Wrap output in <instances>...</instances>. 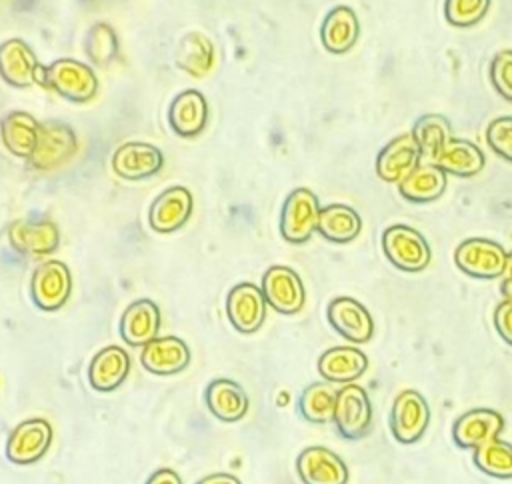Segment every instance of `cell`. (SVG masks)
I'll list each match as a JSON object with an SVG mask.
<instances>
[{
	"mask_svg": "<svg viewBox=\"0 0 512 484\" xmlns=\"http://www.w3.org/2000/svg\"><path fill=\"white\" fill-rule=\"evenodd\" d=\"M34 82L76 104L88 102L98 90L94 70L88 64L72 58H58L48 66L40 64L36 68Z\"/></svg>",
	"mask_w": 512,
	"mask_h": 484,
	"instance_id": "1",
	"label": "cell"
},
{
	"mask_svg": "<svg viewBox=\"0 0 512 484\" xmlns=\"http://www.w3.org/2000/svg\"><path fill=\"white\" fill-rule=\"evenodd\" d=\"M382 250L388 262L404 272H420L432 260L428 240L408 224H394L382 234Z\"/></svg>",
	"mask_w": 512,
	"mask_h": 484,
	"instance_id": "2",
	"label": "cell"
},
{
	"mask_svg": "<svg viewBox=\"0 0 512 484\" xmlns=\"http://www.w3.org/2000/svg\"><path fill=\"white\" fill-rule=\"evenodd\" d=\"M78 148L74 128L64 120H44L38 128V140L28 164L36 170H54L68 162Z\"/></svg>",
	"mask_w": 512,
	"mask_h": 484,
	"instance_id": "3",
	"label": "cell"
},
{
	"mask_svg": "<svg viewBox=\"0 0 512 484\" xmlns=\"http://www.w3.org/2000/svg\"><path fill=\"white\" fill-rule=\"evenodd\" d=\"M454 262L472 278L492 280L506 274L508 252L490 238H468L456 246Z\"/></svg>",
	"mask_w": 512,
	"mask_h": 484,
	"instance_id": "4",
	"label": "cell"
},
{
	"mask_svg": "<svg viewBox=\"0 0 512 484\" xmlns=\"http://www.w3.org/2000/svg\"><path fill=\"white\" fill-rule=\"evenodd\" d=\"M320 216L318 196L308 188L292 190L280 212V234L292 244H304L316 232Z\"/></svg>",
	"mask_w": 512,
	"mask_h": 484,
	"instance_id": "5",
	"label": "cell"
},
{
	"mask_svg": "<svg viewBox=\"0 0 512 484\" xmlns=\"http://www.w3.org/2000/svg\"><path fill=\"white\" fill-rule=\"evenodd\" d=\"M72 292V274L70 268L60 260L40 262L30 278V296L32 302L44 310L54 312L62 308Z\"/></svg>",
	"mask_w": 512,
	"mask_h": 484,
	"instance_id": "6",
	"label": "cell"
},
{
	"mask_svg": "<svg viewBox=\"0 0 512 484\" xmlns=\"http://www.w3.org/2000/svg\"><path fill=\"white\" fill-rule=\"evenodd\" d=\"M332 422L346 440H358L370 430L372 404L362 386L350 382L338 390Z\"/></svg>",
	"mask_w": 512,
	"mask_h": 484,
	"instance_id": "7",
	"label": "cell"
},
{
	"mask_svg": "<svg viewBox=\"0 0 512 484\" xmlns=\"http://www.w3.org/2000/svg\"><path fill=\"white\" fill-rule=\"evenodd\" d=\"M430 406L418 390H402L390 410V430L400 444H412L422 438L430 424Z\"/></svg>",
	"mask_w": 512,
	"mask_h": 484,
	"instance_id": "8",
	"label": "cell"
},
{
	"mask_svg": "<svg viewBox=\"0 0 512 484\" xmlns=\"http://www.w3.org/2000/svg\"><path fill=\"white\" fill-rule=\"evenodd\" d=\"M266 304L280 314H296L306 302L302 278L288 266H270L262 276Z\"/></svg>",
	"mask_w": 512,
	"mask_h": 484,
	"instance_id": "9",
	"label": "cell"
},
{
	"mask_svg": "<svg viewBox=\"0 0 512 484\" xmlns=\"http://www.w3.org/2000/svg\"><path fill=\"white\" fill-rule=\"evenodd\" d=\"M10 246L26 256H44L58 248L60 232L50 218L28 216L14 220L8 228Z\"/></svg>",
	"mask_w": 512,
	"mask_h": 484,
	"instance_id": "10",
	"label": "cell"
},
{
	"mask_svg": "<svg viewBox=\"0 0 512 484\" xmlns=\"http://www.w3.org/2000/svg\"><path fill=\"white\" fill-rule=\"evenodd\" d=\"M52 442V426L42 418L20 422L8 436L6 456L14 464L38 462Z\"/></svg>",
	"mask_w": 512,
	"mask_h": 484,
	"instance_id": "11",
	"label": "cell"
},
{
	"mask_svg": "<svg viewBox=\"0 0 512 484\" xmlns=\"http://www.w3.org/2000/svg\"><path fill=\"white\" fill-rule=\"evenodd\" d=\"M266 298L262 288L242 282L236 284L226 296V314L232 326L242 334L256 332L266 320Z\"/></svg>",
	"mask_w": 512,
	"mask_h": 484,
	"instance_id": "12",
	"label": "cell"
},
{
	"mask_svg": "<svg viewBox=\"0 0 512 484\" xmlns=\"http://www.w3.org/2000/svg\"><path fill=\"white\" fill-rule=\"evenodd\" d=\"M296 472L304 484H346V462L324 446H308L296 458Z\"/></svg>",
	"mask_w": 512,
	"mask_h": 484,
	"instance_id": "13",
	"label": "cell"
},
{
	"mask_svg": "<svg viewBox=\"0 0 512 484\" xmlns=\"http://www.w3.org/2000/svg\"><path fill=\"white\" fill-rule=\"evenodd\" d=\"M328 322L348 342L364 344L374 334V320L364 304L350 296H338L328 304Z\"/></svg>",
	"mask_w": 512,
	"mask_h": 484,
	"instance_id": "14",
	"label": "cell"
},
{
	"mask_svg": "<svg viewBox=\"0 0 512 484\" xmlns=\"http://www.w3.org/2000/svg\"><path fill=\"white\" fill-rule=\"evenodd\" d=\"M504 428V418L490 408H472L456 418L452 426L454 442L464 450H476L498 438Z\"/></svg>",
	"mask_w": 512,
	"mask_h": 484,
	"instance_id": "15",
	"label": "cell"
},
{
	"mask_svg": "<svg viewBox=\"0 0 512 484\" xmlns=\"http://www.w3.org/2000/svg\"><path fill=\"white\" fill-rule=\"evenodd\" d=\"M164 154L148 142H124L112 154V170L124 180H144L160 172Z\"/></svg>",
	"mask_w": 512,
	"mask_h": 484,
	"instance_id": "16",
	"label": "cell"
},
{
	"mask_svg": "<svg viewBox=\"0 0 512 484\" xmlns=\"http://www.w3.org/2000/svg\"><path fill=\"white\" fill-rule=\"evenodd\" d=\"M190 214H192L190 190L184 186H170L152 200L148 222L152 230L160 234H168V232L180 230L190 218Z\"/></svg>",
	"mask_w": 512,
	"mask_h": 484,
	"instance_id": "17",
	"label": "cell"
},
{
	"mask_svg": "<svg viewBox=\"0 0 512 484\" xmlns=\"http://www.w3.org/2000/svg\"><path fill=\"white\" fill-rule=\"evenodd\" d=\"M422 160V152L412 134L392 138L376 156V174L384 182L404 180Z\"/></svg>",
	"mask_w": 512,
	"mask_h": 484,
	"instance_id": "18",
	"label": "cell"
},
{
	"mask_svg": "<svg viewBox=\"0 0 512 484\" xmlns=\"http://www.w3.org/2000/svg\"><path fill=\"white\" fill-rule=\"evenodd\" d=\"M142 366L158 376H170L182 372L190 362V348L178 336L154 338L142 348Z\"/></svg>",
	"mask_w": 512,
	"mask_h": 484,
	"instance_id": "19",
	"label": "cell"
},
{
	"mask_svg": "<svg viewBox=\"0 0 512 484\" xmlns=\"http://www.w3.org/2000/svg\"><path fill=\"white\" fill-rule=\"evenodd\" d=\"M40 66L34 50L20 38H8L0 44V78L14 88L34 84L36 68Z\"/></svg>",
	"mask_w": 512,
	"mask_h": 484,
	"instance_id": "20",
	"label": "cell"
},
{
	"mask_svg": "<svg viewBox=\"0 0 512 484\" xmlns=\"http://www.w3.org/2000/svg\"><path fill=\"white\" fill-rule=\"evenodd\" d=\"M208 120V104L202 92L190 88L174 96L168 108V124L182 138L198 136Z\"/></svg>",
	"mask_w": 512,
	"mask_h": 484,
	"instance_id": "21",
	"label": "cell"
},
{
	"mask_svg": "<svg viewBox=\"0 0 512 484\" xmlns=\"http://www.w3.org/2000/svg\"><path fill=\"white\" fill-rule=\"evenodd\" d=\"M158 330H160V310L148 298H140L132 302L120 318V336L130 346L144 348L148 342L158 338Z\"/></svg>",
	"mask_w": 512,
	"mask_h": 484,
	"instance_id": "22",
	"label": "cell"
},
{
	"mask_svg": "<svg viewBox=\"0 0 512 484\" xmlns=\"http://www.w3.org/2000/svg\"><path fill=\"white\" fill-rule=\"evenodd\" d=\"M368 368V356L354 346H334L318 358V372L326 382L350 384Z\"/></svg>",
	"mask_w": 512,
	"mask_h": 484,
	"instance_id": "23",
	"label": "cell"
},
{
	"mask_svg": "<svg viewBox=\"0 0 512 484\" xmlns=\"http://www.w3.org/2000/svg\"><path fill=\"white\" fill-rule=\"evenodd\" d=\"M130 370V356L120 346H106L88 366V382L98 392L116 390Z\"/></svg>",
	"mask_w": 512,
	"mask_h": 484,
	"instance_id": "24",
	"label": "cell"
},
{
	"mask_svg": "<svg viewBox=\"0 0 512 484\" xmlns=\"http://www.w3.org/2000/svg\"><path fill=\"white\" fill-rule=\"evenodd\" d=\"M206 406L220 422H238L248 412V394L228 378H216L206 388Z\"/></svg>",
	"mask_w": 512,
	"mask_h": 484,
	"instance_id": "25",
	"label": "cell"
},
{
	"mask_svg": "<svg viewBox=\"0 0 512 484\" xmlns=\"http://www.w3.org/2000/svg\"><path fill=\"white\" fill-rule=\"evenodd\" d=\"M358 34H360L358 16L350 6L332 8L320 26L322 46L332 54L348 52L356 44Z\"/></svg>",
	"mask_w": 512,
	"mask_h": 484,
	"instance_id": "26",
	"label": "cell"
},
{
	"mask_svg": "<svg viewBox=\"0 0 512 484\" xmlns=\"http://www.w3.org/2000/svg\"><path fill=\"white\" fill-rule=\"evenodd\" d=\"M38 128L40 122L32 114L24 110H12L0 120L2 144L10 154L28 160L36 148Z\"/></svg>",
	"mask_w": 512,
	"mask_h": 484,
	"instance_id": "27",
	"label": "cell"
},
{
	"mask_svg": "<svg viewBox=\"0 0 512 484\" xmlns=\"http://www.w3.org/2000/svg\"><path fill=\"white\" fill-rule=\"evenodd\" d=\"M446 182L448 174L440 166L424 162L398 182V190L410 202H432L444 194Z\"/></svg>",
	"mask_w": 512,
	"mask_h": 484,
	"instance_id": "28",
	"label": "cell"
},
{
	"mask_svg": "<svg viewBox=\"0 0 512 484\" xmlns=\"http://www.w3.org/2000/svg\"><path fill=\"white\" fill-rule=\"evenodd\" d=\"M214 58L216 50L212 40L200 32L184 34L174 52L176 66L194 78L206 76L214 66Z\"/></svg>",
	"mask_w": 512,
	"mask_h": 484,
	"instance_id": "29",
	"label": "cell"
},
{
	"mask_svg": "<svg viewBox=\"0 0 512 484\" xmlns=\"http://www.w3.org/2000/svg\"><path fill=\"white\" fill-rule=\"evenodd\" d=\"M432 162L446 174L468 178L484 168V152L470 140L452 138Z\"/></svg>",
	"mask_w": 512,
	"mask_h": 484,
	"instance_id": "30",
	"label": "cell"
},
{
	"mask_svg": "<svg viewBox=\"0 0 512 484\" xmlns=\"http://www.w3.org/2000/svg\"><path fill=\"white\" fill-rule=\"evenodd\" d=\"M362 230L360 214L348 204H328L320 208L316 232L334 244L352 242Z\"/></svg>",
	"mask_w": 512,
	"mask_h": 484,
	"instance_id": "31",
	"label": "cell"
},
{
	"mask_svg": "<svg viewBox=\"0 0 512 484\" xmlns=\"http://www.w3.org/2000/svg\"><path fill=\"white\" fill-rule=\"evenodd\" d=\"M412 138L416 140L422 156H428L430 162L440 154V150L454 138L452 126L442 114H424L412 126Z\"/></svg>",
	"mask_w": 512,
	"mask_h": 484,
	"instance_id": "32",
	"label": "cell"
},
{
	"mask_svg": "<svg viewBox=\"0 0 512 484\" xmlns=\"http://www.w3.org/2000/svg\"><path fill=\"white\" fill-rule=\"evenodd\" d=\"M338 390L332 388L330 382H314L304 388L298 400L300 414L314 424H326L334 418Z\"/></svg>",
	"mask_w": 512,
	"mask_h": 484,
	"instance_id": "33",
	"label": "cell"
},
{
	"mask_svg": "<svg viewBox=\"0 0 512 484\" xmlns=\"http://www.w3.org/2000/svg\"><path fill=\"white\" fill-rule=\"evenodd\" d=\"M474 464L494 478H512V444L500 438L486 442L474 450Z\"/></svg>",
	"mask_w": 512,
	"mask_h": 484,
	"instance_id": "34",
	"label": "cell"
},
{
	"mask_svg": "<svg viewBox=\"0 0 512 484\" xmlns=\"http://www.w3.org/2000/svg\"><path fill=\"white\" fill-rule=\"evenodd\" d=\"M84 50L92 64L108 66L120 52V42L114 28L106 22H94L86 32Z\"/></svg>",
	"mask_w": 512,
	"mask_h": 484,
	"instance_id": "35",
	"label": "cell"
},
{
	"mask_svg": "<svg viewBox=\"0 0 512 484\" xmlns=\"http://www.w3.org/2000/svg\"><path fill=\"white\" fill-rule=\"evenodd\" d=\"M490 2L492 0H446L444 16L452 26H458V28L474 26L486 16Z\"/></svg>",
	"mask_w": 512,
	"mask_h": 484,
	"instance_id": "36",
	"label": "cell"
},
{
	"mask_svg": "<svg viewBox=\"0 0 512 484\" xmlns=\"http://www.w3.org/2000/svg\"><path fill=\"white\" fill-rule=\"evenodd\" d=\"M486 142L498 156L512 162V116L494 118L486 128Z\"/></svg>",
	"mask_w": 512,
	"mask_h": 484,
	"instance_id": "37",
	"label": "cell"
},
{
	"mask_svg": "<svg viewBox=\"0 0 512 484\" xmlns=\"http://www.w3.org/2000/svg\"><path fill=\"white\" fill-rule=\"evenodd\" d=\"M490 80L496 92L512 102V50H500L490 62Z\"/></svg>",
	"mask_w": 512,
	"mask_h": 484,
	"instance_id": "38",
	"label": "cell"
},
{
	"mask_svg": "<svg viewBox=\"0 0 512 484\" xmlns=\"http://www.w3.org/2000/svg\"><path fill=\"white\" fill-rule=\"evenodd\" d=\"M494 326L500 338L512 346V300H502L494 310Z\"/></svg>",
	"mask_w": 512,
	"mask_h": 484,
	"instance_id": "39",
	"label": "cell"
},
{
	"mask_svg": "<svg viewBox=\"0 0 512 484\" xmlns=\"http://www.w3.org/2000/svg\"><path fill=\"white\" fill-rule=\"evenodd\" d=\"M146 484H182V478L170 468H160L146 480Z\"/></svg>",
	"mask_w": 512,
	"mask_h": 484,
	"instance_id": "40",
	"label": "cell"
},
{
	"mask_svg": "<svg viewBox=\"0 0 512 484\" xmlns=\"http://www.w3.org/2000/svg\"><path fill=\"white\" fill-rule=\"evenodd\" d=\"M196 484H240V480L228 472H216V474H210L206 478H202L200 482Z\"/></svg>",
	"mask_w": 512,
	"mask_h": 484,
	"instance_id": "41",
	"label": "cell"
},
{
	"mask_svg": "<svg viewBox=\"0 0 512 484\" xmlns=\"http://www.w3.org/2000/svg\"><path fill=\"white\" fill-rule=\"evenodd\" d=\"M500 292L504 294L506 300H512V276H506L502 286H500Z\"/></svg>",
	"mask_w": 512,
	"mask_h": 484,
	"instance_id": "42",
	"label": "cell"
},
{
	"mask_svg": "<svg viewBox=\"0 0 512 484\" xmlns=\"http://www.w3.org/2000/svg\"><path fill=\"white\" fill-rule=\"evenodd\" d=\"M506 276H512V252H508V264H506Z\"/></svg>",
	"mask_w": 512,
	"mask_h": 484,
	"instance_id": "43",
	"label": "cell"
}]
</instances>
